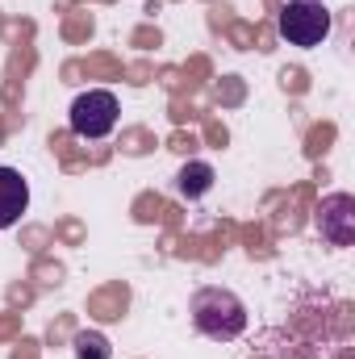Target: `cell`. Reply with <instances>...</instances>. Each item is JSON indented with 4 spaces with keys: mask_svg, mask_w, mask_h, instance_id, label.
<instances>
[{
    "mask_svg": "<svg viewBox=\"0 0 355 359\" xmlns=\"http://www.w3.org/2000/svg\"><path fill=\"white\" fill-rule=\"evenodd\" d=\"M188 313H192V326L213 343H230V339H239L247 330V305L222 284L196 288L192 301H188Z\"/></svg>",
    "mask_w": 355,
    "mask_h": 359,
    "instance_id": "obj_1",
    "label": "cell"
},
{
    "mask_svg": "<svg viewBox=\"0 0 355 359\" xmlns=\"http://www.w3.org/2000/svg\"><path fill=\"white\" fill-rule=\"evenodd\" d=\"M280 38L288 46H301V50H314L330 38V8L322 0H284L280 8Z\"/></svg>",
    "mask_w": 355,
    "mask_h": 359,
    "instance_id": "obj_2",
    "label": "cell"
},
{
    "mask_svg": "<svg viewBox=\"0 0 355 359\" xmlns=\"http://www.w3.org/2000/svg\"><path fill=\"white\" fill-rule=\"evenodd\" d=\"M117 117H121V104H117V96L109 88H88L80 92L76 100H72V109H67V126H72V134L76 138H109L113 130H117Z\"/></svg>",
    "mask_w": 355,
    "mask_h": 359,
    "instance_id": "obj_3",
    "label": "cell"
},
{
    "mask_svg": "<svg viewBox=\"0 0 355 359\" xmlns=\"http://www.w3.org/2000/svg\"><path fill=\"white\" fill-rule=\"evenodd\" d=\"M318 234L330 247H351L355 243V196L351 192H330L318 205Z\"/></svg>",
    "mask_w": 355,
    "mask_h": 359,
    "instance_id": "obj_4",
    "label": "cell"
},
{
    "mask_svg": "<svg viewBox=\"0 0 355 359\" xmlns=\"http://www.w3.org/2000/svg\"><path fill=\"white\" fill-rule=\"evenodd\" d=\"M29 209V184L17 168H0V230L17 226L21 213Z\"/></svg>",
    "mask_w": 355,
    "mask_h": 359,
    "instance_id": "obj_5",
    "label": "cell"
},
{
    "mask_svg": "<svg viewBox=\"0 0 355 359\" xmlns=\"http://www.w3.org/2000/svg\"><path fill=\"white\" fill-rule=\"evenodd\" d=\"M176 188H180V196H188V201L205 196V192L213 188V168H209V163H201V159L184 163V168H180V176H176Z\"/></svg>",
    "mask_w": 355,
    "mask_h": 359,
    "instance_id": "obj_6",
    "label": "cell"
},
{
    "mask_svg": "<svg viewBox=\"0 0 355 359\" xmlns=\"http://www.w3.org/2000/svg\"><path fill=\"white\" fill-rule=\"evenodd\" d=\"M76 359H113V347L100 330H80L76 334Z\"/></svg>",
    "mask_w": 355,
    "mask_h": 359,
    "instance_id": "obj_7",
    "label": "cell"
}]
</instances>
